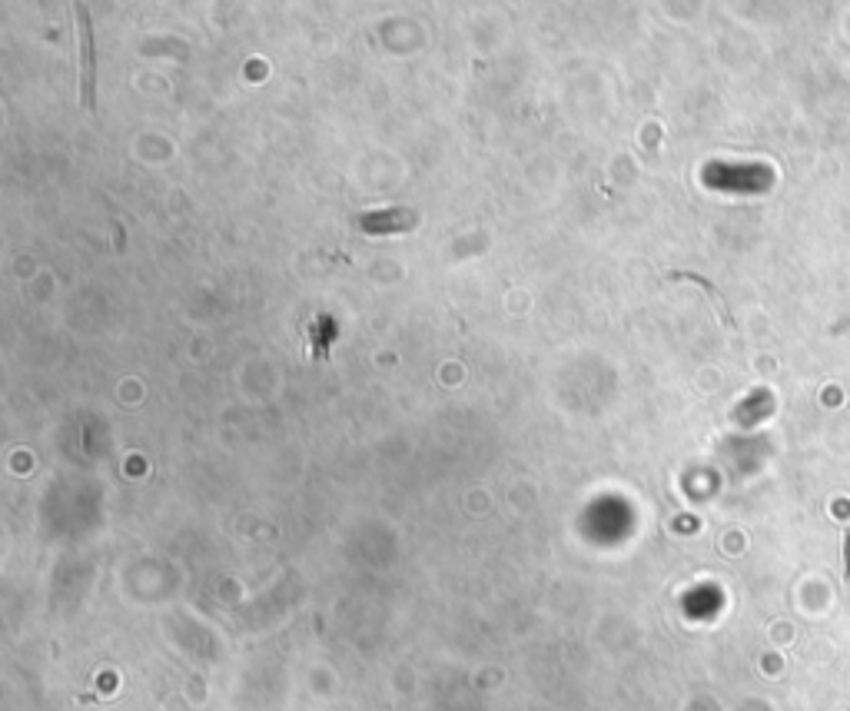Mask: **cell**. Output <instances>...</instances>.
<instances>
[{
	"label": "cell",
	"instance_id": "obj_1",
	"mask_svg": "<svg viewBox=\"0 0 850 711\" xmlns=\"http://www.w3.org/2000/svg\"><path fill=\"white\" fill-rule=\"evenodd\" d=\"M77 20V44H80V100L93 110V77H97V57H93V30H90V10L87 4H74Z\"/></svg>",
	"mask_w": 850,
	"mask_h": 711
},
{
	"label": "cell",
	"instance_id": "obj_2",
	"mask_svg": "<svg viewBox=\"0 0 850 711\" xmlns=\"http://www.w3.org/2000/svg\"><path fill=\"white\" fill-rule=\"evenodd\" d=\"M359 226L362 233L369 236H392V233H406L416 226V213L412 210H402V206H392V210H382V213H362L359 216Z\"/></svg>",
	"mask_w": 850,
	"mask_h": 711
}]
</instances>
